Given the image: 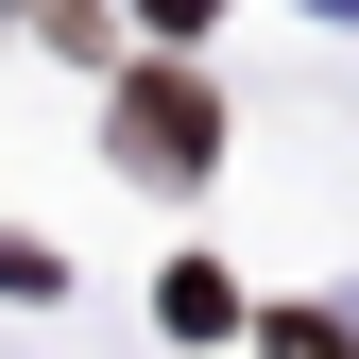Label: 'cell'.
<instances>
[{"label": "cell", "instance_id": "cell-1", "mask_svg": "<svg viewBox=\"0 0 359 359\" xmlns=\"http://www.w3.org/2000/svg\"><path fill=\"white\" fill-rule=\"evenodd\" d=\"M205 154H222V103L189 69H137V86H120V171H171V189H189Z\"/></svg>", "mask_w": 359, "mask_h": 359}, {"label": "cell", "instance_id": "cell-2", "mask_svg": "<svg viewBox=\"0 0 359 359\" xmlns=\"http://www.w3.org/2000/svg\"><path fill=\"white\" fill-rule=\"evenodd\" d=\"M154 308H171V342H222V325H240V291H222V274H171Z\"/></svg>", "mask_w": 359, "mask_h": 359}, {"label": "cell", "instance_id": "cell-3", "mask_svg": "<svg viewBox=\"0 0 359 359\" xmlns=\"http://www.w3.org/2000/svg\"><path fill=\"white\" fill-rule=\"evenodd\" d=\"M257 359H359L342 325H308V308H274V325H257Z\"/></svg>", "mask_w": 359, "mask_h": 359}, {"label": "cell", "instance_id": "cell-4", "mask_svg": "<svg viewBox=\"0 0 359 359\" xmlns=\"http://www.w3.org/2000/svg\"><path fill=\"white\" fill-rule=\"evenodd\" d=\"M137 18H154V34H189V18H205V0H137Z\"/></svg>", "mask_w": 359, "mask_h": 359}]
</instances>
